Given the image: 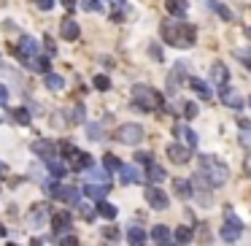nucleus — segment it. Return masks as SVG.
Returning a JSON list of instances; mask_svg holds the SVG:
<instances>
[{
    "instance_id": "obj_53",
    "label": "nucleus",
    "mask_w": 251,
    "mask_h": 246,
    "mask_svg": "<svg viewBox=\"0 0 251 246\" xmlns=\"http://www.w3.org/2000/svg\"><path fill=\"white\" fill-rule=\"evenodd\" d=\"M240 144H246V146H251V130H246V133H240Z\"/></svg>"
},
{
    "instance_id": "obj_31",
    "label": "nucleus",
    "mask_w": 251,
    "mask_h": 246,
    "mask_svg": "<svg viewBox=\"0 0 251 246\" xmlns=\"http://www.w3.org/2000/svg\"><path fill=\"white\" fill-rule=\"evenodd\" d=\"M173 238H175V244L187 246L189 241H192V230H189V227H184V225H178V227L173 230Z\"/></svg>"
},
{
    "instance_id": "obj_27",
    "label": "nucleus",
    "mask_w": 251,
    "mask_h": 246,
    "mask_svg": "<svg viewBox=\"0 0 251 246\" xmlns=\"http://www.w3.org/2000/svg\"><path fill=\"white\" fill-rule=\"evenodd\" d=\"M173 192L178 195L181 200H189V198H192V184H189L187 179H175V182H173Z\"/></svg>"
},
{
    "instance_id": "obj_50",
    "label": "nucleus",
    "mask_w": 251,
    "mask_h": 246,
    "mask_svg": "<svg viewBox=\"0 0 251 246\" xmlns=\"http://www.w3.org/2000/svg\"><path fill=\"white\" fill-rule=\"evenodd\" d=\"M35 6L41 8V11H49V8L54 6V0H35Z\"/></svg>"
},
{
    "instance_id": "obj_61",
    "label": "nucleus",
    "mask_w": 251,
    "mask_h": 246,
    "mask_svg": "<svg viewBox=\"0 0 251 246\" xmlns=\"http://www.w3.org/2000/svg\"><path fill=\"white\" fill-rule=\"evenodd\" d=\"M116 3H124V0H114V6H116Z\"/></svg>"
},
{
    "instance_id": "obj_46",
    "label": "nucleus",
    "mask_w": 251,
    "mask_h": 246,
    "mask_svg": "<svg viewBox=\"0 0 251 246\" xmlns=\"http://www.w3.org/2000/svg\"><path fill=\"white\" fill-rule=\"evenodd\" d=\"M43 52H46V57H54V54H57V46H54V41L52 38H43Z\"/></svg>"
},
{
    "instance_id": "obj_13",
    "label": "nucleus",
    "mask_w": 251,
    "mask_h": 246,
    "mask_svg": "<svg viewBox=\"0 0 251 246\" xmlns=\"http://www.w3.org/2000/svg\"><path fill=\"white\" fill-rule=\"evenodd\" d=\"M65 160H68L70 170H87V168H92V154L78 152V149H73V152H70Z\"/></svg>"
},
{
    "instance_id": "obj_21",
    "label": "nucleus",
    "mask_w": 251,
    "mask_h": 246,
    "mask_svg": "<svg viewBox=\"0 0 251 246\" xmlns=\"http://www.w3.org/2000/svg\"><path fill=\"white\" fill-rule=\"evenodd\" d=\"M165 8H168V14H170V17H175V19L187 17V11H189L187 0H165Z\"/></svg>"
},
{
    "instance_id": "obj_58",
    "label": "nucleus",
    "mask_w": 251,
    "mask_h": 246,
    "mask_svg": "<svg viewBox=\"0 0 251 246\" xmlns=\"http://www.w3.org/2000/svg\"><path fill=\"white\" fill-rule=\"evenodd\" d=\"M30 246H43V244H41V238H33V244H30Z\"/></svg>"
},
{
    "instance_id": "obj_33",
    "label": "nucleus",
    "mask_w": 251,
    "mask_h": 246,
    "mask_svg": "<svg viewBox=\"0 0 251 246\" xmlns=\"http://www.w3.org/2000/svg\"><path fill=\"white\" fill-rule=\"evenodd\" d=\"M205 3H208V8H213V11H216L222 19H227V22L232 19V11H230L227 6H222V3H216V0H205Z\"/></svg>"
},
{
    "instance_id": "obj_43",
    "label": "nucleus",
    "mask_w": 251,
    "mask_h": 246,
    "mask_svg": "<svg viewBox=\"0 0 251 246\" xmlns=\"http://www.w3.org/2000/svg\"><path fill=\"white\" fill-rule=\"evenodd\" d=\"M116 11H111V22H122L124 17H127V6H124V3H116Z\"/></svg>"
},
{
    "instance_id": "obj_55",
    "label": "nucleus",
    "mask_w": 251,
    "mask_h": 246,
    "mask_svg": "<svg viewBox=\"0 0 251 246\" xmlns=\"http://www.w3.org/2000/svg\"><path fill=\"white\" fill-rule=\"evenodd\" d=\"M238 124H240V127H243V130H251V122H249V119H246V117H238Z\"/></svg>"
},
{
    "instance_id": "obj_12",
    "label": "nucleus",
    "mask_w": 251,
    "mask_h": 246,
    "mask_svg": "<svg viewBox=\"0 0 251 246\" xmlns=\"http://www.w3.org/2000/svg\"><path fill=\"white\" fill-rule=\"evenodd\" d=\"M165 154H168V160H170V163H175V165H187L189 160H192V149L181 146V144H168Z\"/></svg>"
},
{
    "instance_id": "obj_44",
    "label": "nucleus",
    "mask_w": 251,
    "mask_h": 246,
    "mask_svg": "<svg viewBox=\"0 0 251 246\" xmlns=\"http://www.w3.org/2000/svg\"><path fill=\"white\" fill-rule=\"evenodd\" d=\"M87 135H89L92 141H103V138H105V135L100 133V124H89V127H87Z\"/></svg>"
},
{
    "instance_id": "obj_4",
    "label": "nucleus",
    "mask_w": 251,
    "mask_h": 246,
    "mask_svg": "<svg viewBox=\"0 0 251 246\" xmlns=\"http://www.w3.org/2000/svg\"><path fill=\"white\" fill-rule=\"evenodd\" d=\"M143 127L135 122H127V124H119L116 133H114V138L119 141V144H124V146H135V144H140L143 141Z\"/></svg>"
},
{
    "instance_id": "obj_45",
    "label": "nucleus",
    "mask_w": 251,
    "mask_h": 246,
    "mask_svg": "<svg viewBox=\"0 0 251 246\" xmlns=\"http://www.w3.org/2000/svg\"><path fill=\"white\" fill-rule=\"evenodd\" d=\"M197 103H184V117H187V119H194V117H197Z\"/></svg>"
},
{
    "instance_id": "obj_18",
    "label": "nucleus",
    "mask_w": 251,
    "mask_h": 246,
    "mask_svg": "<svg viewBox=\"0 0 251 246\" xmlns=\"http://www.w3.org/2000/svg\"><path fill=\"white\" fill-rule=\"evenodd\" d=\"M52 230L57 235L68 233V230H70V214H68V211H57V214H52Z\"/></svg>"
},
{
    "instance_id": "obj_38",
    "label": "nucleus",
    "mask_w": 251,
    "mask_h": 246,
    "mask_svg": "<svg viewBox=\"0 0 251 246\" xmlns=\"http://www.w3.org/2000/svg\"><path fill=\"white\" fill-rule=\"evenodd\" d=\"M235 57H238L240 62H243L246 68L251 70V46H243V49H235Z\"/></svg>"
},
{
    "instance_id": "obj_49",
    "label": "nucleus",
    "mask_w": 251,
    "mask_h": 246,
    "mask_svg": "<svg viewBox=\"0 0 251 246\" xmlns=\"http://www.w3.org/2000/svg\"><path fill=\"white\" fill-rule=\"evenodd\" d=\"M59 149H62V152H65L62 157H68V154L73 152V149H76V146H73V144H70V141H59Z\"/></svg>"
},
{
    "instance_id": "obj_24",
    "label": "nucleus",
    "mask_w": 251,
    "mask_h": 246,
    "mask_svg": "<svg viewBox=\"0 0 251 246\" xmlns=\"http://www.w3.org/2000/svg\"><path fill=\"white\" fill-rule=\"evenodd\" d=\"M24 65H27L30 70H35V73H49V68H52L49 57H38V54H35V57H30Z\"/></svg>"
},
{
    "instance_id": "obj_36",
    "label": "nucleus",
    "mask_w": 251,
    "mask_h": 246,
    "mask_svg": "<svg viewBox=\"0 0 251 246\" xmlns=\"http://www.w3.org/2000/svg\"><path fill=\"white\" fill-rule=\"evenodd\" d=\"M92 84H95V89H100V92H108V89H111V79L103 76V73H97V76L92 79Z\"/></svg>"
},
{
    "instance_id": "obj_2",
    "label": "nucleus",
    "mask_w": 251,
    "mask_h": 246,
    "mask_svg": "<svg viewBox=\"0 0 251 246\" xmlns=\"http://www.w3.org/2000/svg\"><path fill=\"white\" fill-rule=\"evenodd\" d=\"M133 103H135V108H140V111H146V114H154V111L162 114L165 111L162 95L157 89L146 87V84H135L133 87Z\"/></svg>"
},
{
    "instance_id": "obj_6",
    "label": "nucleus",
    "mask_w": 251,
    "mask_h": 246,
    "mask_svg": "<svg viewBox=\"0 0 251 246\" xmlns=\"http://www.w3.org/2000/svg\"><path fill=\"white\" fill-rule=\"evenodd\" d=\"M11 54H14V57H19L22 62H27L30 57L38 54V41H35L33 35H22L17 46H11Z\"/></svg>"
},
{
    "instance_id": "obj_20",
    "label": "nucleus",
    "mask_w": 251,
    "mask_h": 246,
    "mask_svg": "<svg viewBox=\"0 0 251 246\" xmlns=\"http://www.w3.org/2000/svg\"><path fill=\"white\" fill-rule=\"evenodd\" d=\"M173 133H175V138H184V141H187V146H189V149L197 146V135H194V130H192V127H187V124H175Z\"/></svg>"
},
{
    "instance_id": "obj_19",
    "label": "nucleus",
    "mask_w": 251,
    "mask_h": 246,
    "mask_svg": "<svg viewBox=\"0 0 251 246\" xmlns=\"http://www.w3.org/2000/svg\"><path fill=\"white\" fill-rule=\"evenodd\" d=\"M211 79H213V84H227L230 82V70H227V65L224 62H213L211 65Z\"/></svg>"
},
{
    "instance_id": "obj_52",
    "label": "nucleus",
    "mask_w": 251,
    "mask_h": 246,
    "mask_svg": "<svg viewBox=\"0 0 251 246\" xmlns=\"http://www.w3.org/2000/svg\"><path fill=\"white\" fill-rule=\"evenodd\" d=\"M6 100H8V89L6 84H0V105H6Z\"/></svg>"
},
{
    "instance_id": "obj_8",
    "label": "nucleus",
    "mask_w": 251,
    "mask_h": 246,
    "mask_svg": "<svg viewBox=\"0 0 251 246\" xmlns=\"http://www.w3.org/2000/svg\"><path fill=\"white\" fill-rule=\"evenodd\" d=\"M187 65L184 62H175L173 68H170V73H168V82H165V87H168V92L173 95V92H178L181 89V84L187 82Z\"/></svg>"
},
{
    "instance_id": "obj_62",
    "label": "nucleus",
    "mask_w": 251,
    "mask_h": 246,
    "mask_svg": "<svg viewBox=\"0 0 251 246\" xmlns=\"http://www.w3.org/2000/svg\"><path fill=\"white\" fill-rule=\"evenodd\" d=\"M8 246H17V244H8Z\"/></svg>"
},
{
    "instance_id": "obj_51",
    "label": "nucleus",
    "mask_w": 251,
    "mask_h": 246,
    "mask_svg": "<svg viewBox=\"0 0 251 246\" xmlns=\"http://www.w3.org/2000/svg\"><path fill=\"white\" fill-rule=\"evenodd\" d=\"M149 54H152L154 60H162V49H159L157 43H152V49H149Z\"/></svg>"
},
{
    "instance_id": "obj_9",
    "label": "nucleus",
    "mask_w": 251,
    "mask_h": 246,
    "mask_svg": "<svg viewBox=\"0 0 251 246\" xmlns=\"http://www.w3.org/2000/svg\"><path fill=\"white\" fill-rule=\"evenodd\" d=\"M194 38H197V30L189 22H178V35H175V49H192Z\"/></svg>"
},
{
    "instance_id": "obj_3",
    "label": "nucleus",
    "mask_w": 251,
    "mask_h": 246,
    "mask_svg": "<svg viewBox=\"0 0 251 246\" xmlns=\"http://www.w3.org/2000/svg\"><path fill=\"white\" fill-rule=\"evenodd\" d=\"M43 192H46L49 198L65 200V203H70V205L81 203V192H78L76 187H65V184H59L57 179H54V182H43Z\"/></svg>"
},
{
    "instance_id": "obj_10",
    "label": "nucleus",
    "mask_w": 251,
    "mask_h": 246,
    "mask_svg": "<svg viewBox=\"0 0 251 246\" xmlns=\"http://www.w3.org/2000/svg\"><path fill=\"white\" fill-rule=\"evenodd\" d=\"M49 217H52V208H49V203H35L33 208L27 211V225H30V227H43Z\"/></svg>"
},
{
    "instance_id": "obj_15",
    "label": "nucleus",
    "mask_w": 251,
    "mask_h": 246,
    "mask_svg": "<svg viewBox=\"0 0 251 246\" xmlns=\"http://www.w3.org/2000/svg\"><path fill=\"white\" fill-rule=\"evenodd\" d=\"M219 98H222L224 105H230V108H243V98H240L238 92H235L230 84H222V89H219Z\"/></svg>"
},
{
    "instance_id": "obj_26",
    "label": "nucleus",
    "mask_w": 251,
    "mask_h": 246,
    "mask_svg": "<svg viewBox=\"0 0 251 246\" xmlns=\"http://www.w3.org/2000/svg\"><path fill=\"white\" fill-rule=\"evenodd\" d=\"M127 244L130 246H146V233H143V227H130L127 230Z\"/></svg>"
},
{
    "instance_id": "obj_7",
    "label": "nucleus",
    "mask_w": 251,
    "mask_h": 246,
    "mask_svg": "<svg viewBox=\"0 0 251 246\" xmlns=\"http://www.w3.org/2000/svg\"><path fill=\"white\" fill-rule=\"evenodd\" d=\"M189 184H192V195H197V200L203 203V208H211V205H213V200H211V184L205 182L200 173H194Z\"/></svg>"
},
{
    "instance_id": "obj_42",
    "label": "nucleus",
    "mask_w": 251,
    "mask_h": 246,
    "mask_svg": "<svg viewBox=\"0 0 251 246\" xmlns=\"http://www.w3.org/2000/svg\"><path fill=\"white\" fill-rule=\"evenodd\" d=\"M81 8H84L87 14H97L103 6H100V0H84V3H81Z\"/></svg>"
},
{
    "instance_id": "obj_41",
    "label": "nucleus",
    "mask_w": 251,
    "mask_h": 246,
    "mask_svg": "<svg viewBox=\"0 0 251 246\" xmlns=\"http://www.w3.org/2000/svg\"><path fill=\"white\" fill-rule=\"evenodd\" d=\"M135 163H140V165H154V157H152V152H135Z\"/></svg>"
},
{
    "instance_id": "obj_39",
    "label": "nucleus",
    "mask_w": 251,
    "mask_h": 246,
    "mask_svg": "<svg viewBox=\"0 0 251 246\" xmlns=\"http://www.w3.org/2000/svg\"><path fill=\"white\" fill-rule=\"evenodd\" d=\"M68 119H70L73 124H81V122H84V108H81V105L70 108V111H68Z\"/></svg>"
},
{
    "instance_id": "obj_29",
    "label": "nucleus",
    "mask_w": 251,
    "mask_h": 246,
    "mask_svg": "<svg viewBox=\"0 0 251 246\" xmlns=\"http://www.w3.org/2000/svg\"><path fill=\"white\" fill-rule=\"evenodd\" d=\"M143 179H149L152 184H159V182H165V179H168V173H165L162 165H149V173L143 176Z\"/></svg>"
},
{
    "instance_id": "obj_40",
    "label": "nucleus",
    "mask_w": 251,
    "mask_h": 246,
    "mask_svg": "<svg viewBox=\"0 0 251 246\" xmlns=\"http://www.w3.org/2000/svg\"><path fill=\"white\" fill-rule=\"evenodd\" d=\"M76 208H78V214H81V217L87 219V222H92V219H95V208H92L89 203H78Z\"/></svg>"
},
{
    "instance_id": "obj_14",
    "label": "nucleus",
    "mask_w": 251,
    "mask_h": 246,
    "mask_svg": "<svg viewBox=\"0 0 251 246\" xmlns=\"http://www.w3.org/2000/svg\"><path fill=\"white\" fill-rule=\"evenodd\" d=\"M146 203L152 205V208H157V211H165L170 200H168V195H165L162 189H157L152 184V187H146Z\"/></svg>"
},
{
    "instance_id": "obj_34",
    "label": "nucleus",
    "mask_w": 251,
    "mask_h": 246,
    "mask_svg": "<svg viewBox=\"0 0 251 246\" xmlns=\"http://www.w3.org/2000/svg\"><path fill=\"white\" fill-rule=\"evenodd\" d=\"M11 119L17 124H30V111L27 108H11Z\"/></svg>"
},
{
    "instance_id": "obj_22",
    "label": "nucleus",
    "mask_w": 251,
    "mask_h": 246,
    "mask_svg": "<svg viewBox=\"0 0 251 246\" xmlns=\"http://www.w3.org/2000/svg\"><path fill=\"white\" fill-rule=\"evenodd\" d=\"M108 189H111V184H92L89 182L87 187H84V195L92 198V200H103L105 195H108Z\"/></svg>"
},
{
    "instance_id": "obj_5",
    "label": "nucleus",
    "mask_w": 251,
    "mask_h": 246,
    "mask_svg": "<svg viewBox=\"0 0 251 246\" xmlns=\"http://www.w3.org/2000/svg\"><path fill=\"white\" fill-rule=\"evenodd\" d=\"M240 233H243V222L235 217L232 211H227V217H224V222H222V241L235 244V241L240 238Z\"/></svg>"
},
{
    "instance_id": "obj_1",
    "label": "nucleus",
    "mask_w": 251,
    "mask_h": 246,
    "mask_svg": "<svg viewBox=\"0 0 251 246\" xmlns=\"http://www.w3.org/2000/svg\"><path fill=\"white\" fill-rule=\"evenodd\" d=\"M197 173L203 176L211 187H222L230 176V168L216 157V154H200V170Z\"/></svg>"
},
{
    "instance_id": "obj_37",
    "label": "nucleus",
    "mask_w": 251,
    "mask_h": 246,
    "mask_svg": "<svg viewBox=\"0 0 251 246\" xmlns=\"http://www.w3.org/2000/svg\"><path fill=\"white\" fill-rule=\"evenodd\" d=\"M46 165H49V170H52V176L57 179V182L65 176V165H62V163H57V157H54V160H49Z\"/></svg>"
},
{
    "instance_id": "obj_57",
    "label": "nucleus",
    "mask_w": 251,
    "mask_h": 246,
    "mask_svg": "<svg viewBox=\"0 0 251 246\" xmlns=\"http://www.w3.org/2000/svg\"><path fill=\"white\" fill-rule=\"evenodd\" d=\"M3 30H8V33H11V30H17V24H14V22H3Z\"/></svg>"
},
{
    "instance_id": "obj_48",
    "label": "nucleus",
    "mask_w": 251,
    "mask_h": 246,
    "mask_svg": "<svg viewBox=\"0 0 251 246\" xmlns=\"http://www.w3.org/2000/svg\"><path fill=\"white\" fill-rule=\"evenodd\" d=\"M243 176H249V179H251V152L243 154Z\"/></svg>"
},
{
    "instance_id": "obj_60",
    "label": "nucleus",
    "mask_w": 251,
    "mask_h": 246,
    "mask_svg": "<svg viewBox=\"0 0 251 246\" xmlns=\"http://www.w3.org/2000/svg\"><path fill=\"white\" fill-rule=\"evenodd\" d=\"M3 235H6V227H3V225H0V238H3Z\"/></svg>"
},
{
    "instance_id": "obj_56",
    "label": "nucleus",
    "mask_w": 251,
    "mask_h": 246,
    "mask_svg": "<svg viewBox=\"0 0 251 246\" xmlns=\"http://www.w3.org/2000/svg\"><path fill=\"white\" fill-rule=\"evenodd\" d=\"M62 6H65V8H68V11H73V8H76V6H78V3H76V0H62Z\"/></svg>"
},
{
    "instance_id": "obj_17",
    "label": "nucleus",
    "mask_w": 251,
    "mask_h": 246,
    "mask_svg": "<svg viewBox=\"0 0 251 246\" xmlns=\"http://www.w3.org/2000/svg\"><path fill=\"white\" fill-rule=\"evenodd\" d=\"M119 173H122V184H143L146 182L143 173H140V168H135V165H122Z\"/></svg>"
},
{
    "instance_id": "obj_30",
    "label": "nucleus",
    "mask_w": 251,
    "mask_h": 246,
    "mask_svg": "<svg viewBox=\"0 0 251 246\" xmlns=\"http://www.w3.org/2000/svg\"><path fill=\"white\" fill-rule=\"evenodd\" d=\"M95 211H97L100 217H105V219H116V205H111L108 200H97Z\"/></svg>"
},
{
    "instance_id": "obj_63",
    "label": "nucleus",
    "mask_w": 251,
    "mask_h": 246,
    "mask_svg": "<svg viewBox=\"0 0 251 246\" xmlns=\"http://www.w3.org/2000/svg\"><path fill=\"white\" fill-rule=\"evenodd\" d=\"M249 105H251V98H249Z\"/></svg>"
},
{
    "instance_id": "obj_23",
    "label": "nucleus",
    "mask_w": 251,
    "mask_h": 246,
    "mask_svg": "<svg viewBox=\"0 0 251 246\" xmlns=\"http://www.w3.org/2000/svg\"><path fill=\"white\" fill-rule=\"evenodd\" d=\"M152 238H154V244H157V246H170V244H173V241H170V238H173V233H170L165 225H157V227L152 230Z\"/></svg>"
},
{
    "instance_id": "obj_54",
    "label": "nucleus",
    "mask_w": 251,
    "mask_h": 246,
    "mask_svg": "<svg viewBox=\"0 0 251 246\" xmlns=\"http://www.w3.org/2000/svg\"><path fill=\"white\" fill-rule=\"evenodd\" d=\"M200 238H203V244H208V227L205 225H200Z\"/></svg>"
},
{
    "instance_id": "obj_25",
    "label": "nucleus",
    "mask_w": 251,
    "mask_h": 246,
    "mask_svg": "<svg viewBox=\"0 0 251 246\" xmlns=\"http://www.w3.org/2000/svg\"><path fill=\"white\" fill-rule=\"evenodd\" d=\"M43 84H46V89H52V92H59V89L65 87V79L59 76V73H43Z\"/></svg>"
},
{
    "instance_id": "obj_11",
    "label": "nucleus",
    "mask_w": 251,
    "mask_h": 246,
    "mask_svg": "<svg viewBox=\"0 0 251 246\" xmlns=\"http://www.w3.org/2000/svg\"><path fill=\"white\" fill-rule=\"evenodd\" d=\"M30 149H33V154H38L43 163H49V160L57 157V144H54V141H49V138L33 141V146H30Z\"/></svg>"
},
{
    "instance_id": "obj_59",
    "label": "nucleus",
    "mask_w": 251,
    "mask_h": 246,
    "mask_svg": "<svg viewBox=\"0 0 251 246\" xmlns=\"http://www.w3.org/2000/svg\"><path fill=\"white\" fill-rule=\"evenodd\" d=\"M243 35H246V38L251 41V27H246V30H243Z\"/></svg>"
},
{
    "instance_id": "obj_35",
    "label": "nucleus",
    "mask_w": 251,
    "mask_h": 246,
    "mask_svg": "<svg viewBox=\"0 0 251 246\" xmlns=\"http://www.w3.org/2000/svg\"><path fill=\"white\" fill-rule=\"evenodd\" d=\"M100 235H103L105 241H111V244H116V241H119V227H116V225H105V227L100 230Z\"/></svg>"
},
{
    "instance_id": "obj_47",
    "label": "nucleus",
    "mask_w": 251,
    "mask_h": 246,
    "mask_svg": "<svg viewBox=\"0 0 251 246\" xmlns=\"http://www.w3.org/2000/svg\"><path fill=\"white\" fill-rule=\"evenodd\" d=\"M57 246H78V238L76 235H62V238L57 241Z\"/></svg>"
},
{
    "instance_id": "obj_32",
    "label": "nucleus",
    "mask_w": 251,
    "mask_h": 246,
    "mask_svg": "<svg viewBox=\"0 0 251 246\" xmlns=\"http://www.w3.org/2000/svg\"><path fill=\"white\" fill-rule=\"evenodd\" d=\"M119 168H122L119 157H114V154H105V157H103V170H105L108 176H111V173H116Z\"/></svg>"
},
{
    "instance_id": "obj_28",
    "label": "nucleus",
    "mask_w": 251,
    "mask_h": 246,
    "mask_svg": "<svg viewBox=\"0 0 251 246\" xmlns=\"http://www.w3.org/2000/svg\"><path fill=\"white\" fill-rule=\"evenodd\" d=\"M187 82H189V87H192L194 92L200 95V100H211V98H213V95H211V89H208V84H205V82H200V79H187Z\"/></svg>"
},
{
    "instance_id": "obj_16",
    "label": "nucleus",
    "mask_w": 251,
    "mask_h": 246,
    "mask_svg": "<svg viewBox=\"0 0 251 246\" xmlns=\"http://www.w3.org/2000/svg\"><path fill=\"white\" fill-rule=\"evenodd\" d=\"M59 35H62L65 41H76L78 35H81V27H78V22L76 19H62V22H59Z\"/></svg>"
}]
</instances>
